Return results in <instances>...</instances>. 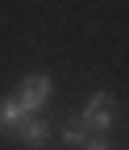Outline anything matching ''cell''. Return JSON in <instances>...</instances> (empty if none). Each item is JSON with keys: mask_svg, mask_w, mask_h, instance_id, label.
I'll use <instances>...</instances> for the list:
<instances>
[{"mask_svg": "<svg viewBox=\"0 0 129 150\" xmlns=\"http://www.w3.org/2000/svg\"><path fill=\"white\" fill-rule=\"evenodd\" d=\"M50 75H29V79L21 83V96H17V108H21V117H33L46 100H50Z\"/></svg>", "mask_w": 129, "mask_h": 150, "instance_id": "1", "label": "cell"}, {"mask_svg": "<svg viewBox=\"0 0 129 150\" xmlns=\"http://www.w3.org/2000/svg\"><path fill=\"white\" fill-rule=\"evenodd\" d=\"M113 112H117V108H113V100H108L104 92H96V96L83 104V117H79V125H83V129H92V134H104V129L113 125Z\"/></svg>", "mask_w": 129, "mask_h": 150, "instance_id": "2", "label": "cell"}, {"mask_svg": "<svg viewBox=\"0 0 129 150\" xmlns=\"http://www.w3.org/2000/svg\"><path fill=\"white\" fill-rule=\"evenodd\" d=\"M17 134H21V142H25V146H46L50 125H46L42 117H25L21 125H17Z\"/></svg>", "mask_w": 129, "mask_h": 150, "instance_id": "3", "label": "cell"}, {"mask_svg": "<svg viewBox=\"0 0 129 150\" xmlns=\"http://www.w3.org/2000/svg\"><path fill=\"white\" fill-rule=\"evenodd\" d=\"M25 117H21V108H17V100H0V129H17Z\"/></svg>", "mask_w": 129, "mask_h": 150, "instance_id": "4", "label": "cell"}, {"mask_svg": "<svg viewBox=\"0 0 129 150\" xmlns=\"http://www.w3.org/2000/svg\"><path fill=\"white\" fill-rule=\"evenodd\" d=\"M63 142H67V146H83V142H87V129H83V125H67V129H63Z\"/></svg>", "mask_w": 129, "mask_h": 150, "instance_id": "5", "label": "cell"}, {"mask_svg": "<svg viewBox=\"0 0 129 150\" xmlns=\"http://www.w3.org/2000/svg\"><path fill=\"white\" fill-rule=\"evenodd\" d=\"M83 150H108V142H104V138H87V142H83Z\"/></svg>", "mask_w": 129, "mask_h": 150, "instance_id": "6", "label": "cell"}]
</instances>
